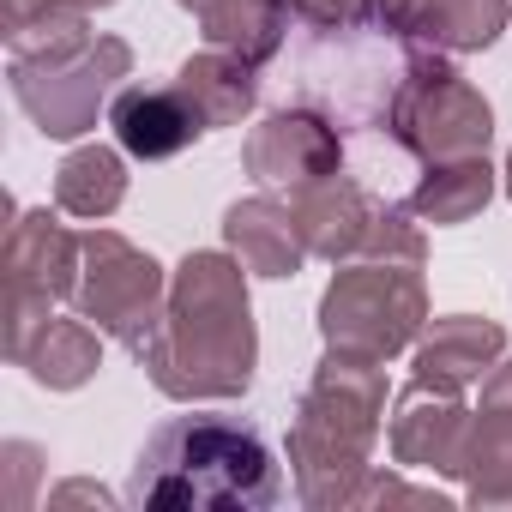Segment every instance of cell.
Listing matches in <instances>:
<instances>
[{"label":"cell","instance_id":"obj_24","mask_svg":"<svg viewBox=\"0 0 512 512\" xmlns=\"http://www.w3.org/2000/svg\"><path fill=\"white\" fill-rule=\"evenodd\" d=\"M296 25H356L374 19V0H290Z\"/></svg>","mask_w":512,"mask_h":512},{"label":"cell","instance_id":"obj_1","mask_svg":"<svg viewBox=\"0 0 512 512\" xmlns=\"http://www.w3.org/2000/svg\"><path fill=\"white\" fill-rule=\"evenodd\" d=\"M247 266L235 253L193 247L169 272V302L139 350L151 386L175 404H223L241 398L260 368V332H253V302H247Z\"/></svg>","mask_w":512,"mask_h":512},{"label":"cell","instance_id":"obj_10","mask_svg":"<svg viewBox=\"0 0 512 512\" xmlns=\"http://www.w3.org/2000/svg\"><path fill=\"white\" fill-rule=\"evenodd\" d=\"M344 151H350V145H344V133H338L326 115H314V109H302V103H278L266 121L247 127V139H241V169L253 175V187L296 199V193L332 181V175L344 169Z\"/></svg>","mask_w":512,"mask_h":512},{"label":"cell","instance_id":"obj_21","mask_svg":"<svg viewBox=\"0 0 512 512\" xmlns=\"http://www.w3.org/2000/svg\"><path fill=\"white\" fill-rule=\"evenodd\" d=\"M121 199H127V151L121 145H79L55 169V205L67 217L103 223L121 211Z\"/></svg>","mask_w":512,"mask_h":512},{"label":"cell","instance_id":"obj_22","mask_svg":"<svg viewBox=\"0 0 512 512\" xmlns=\"http://www.w3.org/2000/svg\"><path fill=\"white\" fill-rule=\"evenodd\" d=\"M91 37V7L79 0H7V61L67 55Z\"/></svg>","mask_w":512,"mask_h":512},{"label":"cell","instance_id":"obj_16","mask_svg":"<svg viewBox=\"0 0 512 512\" xmlns=\"http://www.w3.org/2000/svg\"><path fill=\"white\" fill-rule=\"evenodd\" d=\"M7 362L13 368H25L37 386H49V392H79L85 380H97V368H103V332L79 314V320H67V314H43V320H25V326H13L7 332Z\"/></svg>","mask_w":512,"mask_h":512},{"label":"cell","instance_id":"obj_19","mask_svg":"<svg viewBox=\"0 0 512 512\" xmlns=\"http://www.w3.org/2000/svg\"><path fill=\"white\" fill-rule=\"evenodd\" d=\"M494 187H500V169L488 163V151H476V157H446V163H422L416 181H410V193H404V211H410L416 223L458 229V223H470V217L488 211Z\"/></svg>","mask_w":512,"mask_h":512},{"label":"cell","instance_id":"obj_13","mask_svg":"<svg viewBox=\"0 0 512 512\" xmlns=\"http://www.w3.org/2000/svg\"><path fill=\"white\" fill-rule=\"evenodd\" d=\"M109 127H115V145L139 163L181 157L211 133L205 115L193 109V97L175 79L169 85H121V97L109 103Z\"/></svg>","mask_w":512,"mask_h":512},{"label":"cell","instance_id":"obj_14","mask_svg":"<svg viewBox=\"0 0 512 512\" xmlns=\"http://www.w3.org/2000/svg\"><path fill=\"white\" fill-rule=\"evenodd\" d=\"M374 25L440 55H476L512 25V0H374Z\"/></svg>","mask_w":512,"mask_h":512},{"label":"cell","instance_id":"obj_15","mask_svg":"<svg viewBox=\"0 0 512 512\" xmlns=\"http://www.w3.org/2000/svg\"><path fill=\"white\" fill-rule=\"evenodd\" d=\"M223 247L235 253V260L253 272V278H272V284H284V278H296L314 253H308V235H302V223H296V205L284 199V193H253V199H235L229 211H223Z\"/></svg>","mask_w":512,"mask_h":512},{"label":"cell","instance_id":"obj_25","mask_svg":"<svg viewBox=\"0 0 512 512\" xmlns=\"http://www.w3.org/2000/svg\"><path fill=\"white\" fill-rule=\"evenodd\" d=\"M0 458H7V470H13V488H7V506H31V476H37V464H43V452H37L31 440H7V446H0Z\"/></svg>","mask_w":512,"mask_h":512},{"label":"cell","instance_id":"obj_5","mask_svg":"<svg viewBox=\"0 0 512 512\" xmlns=\"http://www.w3.org/2000/svg\"><path fill=\"white\" fill-rule=\"evenodd\" d=\"M428 326V284L422 266L404 260H344L320 296V338L338 356L392 362L416 350Z\"/></svg>","mask_w":512,"mask_h":512},{"label":"cell","instance_id":"obj_12","mask_svg":"<svg viewBox=\"0 0 512 512\" xmlns=\"http://www.w3.org/2000/svg\"><path fill=\"white\" fill-rule=\"evenodd\" d=\"M290 205H296V223H302V235H308V253H314V260L344 266V260H362V253L374 247L380 217H386L392 199L374 193L362 175H344V169H338L332 181L296 193Z\"/></svg>","mask_w":512,"mask_h":512},{"label":"cell","instance_id":"obj_28","mask_svg":"<svg viewBox=\"0 0 512 512\" xmlns=\"http://www.w3.org/2000/svg\"><path fill=\"white\" fill-rule=\"evenodd\" d=\"M500 187H506V199H512V151H506V163H500Z\"/></svg>","mask_w":512,"mask_h":512},{"label":"cell","instance_id":"obj_4","mask_svg":"<svg viewBox=\"0 0 512 512\" xmlns=\"http://www.w3.org/2000/svg\"><path fill=\"white\" fill-rule=\"evenodd\" d=\"M380 428H386V362L326 350V362L314 368V380L296 404V422H290L296 500L314 512L362 506Z\"/></svg>","mask_w":512,"mask_h":512},{"label":"cell","instance_id":"obj_27","mask_svg":"<svg viewBox=\"0 0 512 512\" xmlns=\"http://www.w3.org/2000/svg\"><path fill=\"white\" fill-rule=\"evenodd\" d=\"M482 410H512V356H500L482 380Z\"/></svg>","mask_w":512,"mask_h":512},{"label":"cell","instance_id":"obj_7","mask_svg":"<svg viewBox=\"0 0 512 512\" xmlns=\"http://www.w3.org/2000/svg\"><path fill=\"white\" fill-rule=\"evenodd\" d=\"M133 73V49L121 37H91L67 55H37V61H7L13 103L31 115L43 139H85L97 115L121 97V79Z\"/></svg>","mask_w":512,"mask_h":512},{"label":"cell","instance_id":"obj_9","mask_svg":"<svg viewBox=\"0 0 512 512\" xmlns=\"http://www.w3.org/2000/svg\"><path fill=\"white\" fill-rule=\"evenodd\" d=\"M79 253L85 235H73L55 211H19L7 223V247H0V272H7V332L25 320L55 314L79 290Z\"/></svg>","mask_w":512,"mask_h":512},{"label":"cell","instance_id":"obj_20","mask_svg":"<svg viewBox=\"0 0 512 512\" xmlns=\"http://www.w3.org/2000/svg\"><path fill=\"white\" fill-rule=\"evenodd\" d=\"M175 85L193 97V109L205 115V127H241L247 109L260 103V67L247 55H229V49H199L181 61Z\"/></svg>","mask_w":512,"mask_h":512},{"label":"cell","instance_id":"obj_8","mask_svg":"<svg viewBox=\"0 0 512 512\" xmlns=\"http://www.w3.org/2000/svg\"><path fill=\"white\" fill-rule=\"evenodd\" d=\"M79 314L115 338L127 356H139L163 320L169 302V272L151 260L145 247H133L121 229H85V253H79V290H73Z\"/></svg>","mask_w":512,"mask_h":512},{"label":"cell","instance_id":"obj_3","mask_svg":"<svg viewBox=\"0 0 512 512\" xmlns=\"http://www.w3.org/2000/svg\"><path fill=\"white\" fill-rule=\"evenodd\" d=\"M416 49L422 43H410L374 19L302 25L284 43V103L326 115L344 133V145L398 157L386 127H392V103H398V85H404Z\"/></svg>","mask_w":512,"mask_h":512},{"label":"cell","instance_id":"obj_11","mask_svg":"<svg viewBox=\"0 0 512 512\" xmlns=\"http://www.w3.org/2000/svg\"><path fill=\"white\" fill-rule=\"evenodd\" d=\"M470 422L476 410H464V398L452 386H428L410 380L392 398V422H386V446L398 458V470H428V476H464V446H470Z\"/></svg>","mask_w":512,"mask_h":512},{"label":"cell","instance_id":"obj_29","mask_svg":"<svg viewBox=\"0 0 512 512\" xmlns=\"http://www.w3.org/2000/svg\"><path fill=\"white\" fill-rule=\"evenodd\" d=\"M79 7H91V13H97V7H115V0H79Z\"/></svg>","mask_w":512,"mask_h":512},{"label":"cell","instance_id":"obj_18","mask_svg":"<svg viewBox=\"0 0 512 512\" xmlns=\"http://www.w3.org/2000/svg\"><path fill=\"white\" fill-rule=\"evenodd\" d=\"M175 7H187L199 19L211 49L247 55L253 67H272L290 43V25H296L290 0H175Z\"/></svg>","mask_w":512,"mask_h":512},{"label":"cell","instance_id":"obj_2","mask_svg":"<svg viewBox=\"0 0 512 512\" xmlns=\"http://www.w3.org/2000/svg\"><path fill=\"white\" fill-rule=\"evenodd\" d=\"M127 500L145 512H266L284 500V470L260 422L199 410L145 434Z\"/></svg>","mask_w":512,"mask_h":512},{"label":"cell","instance_id":"obj_26","mask_svg":"<svg viewBox=\"0 0 512 512\" xmlns=\"http://www.w3.org/2000/svg\"><path fill=\"white\" fill-rule=\"evenodd\" d=\"M115 506L121 494H109L103 482H85V476H73V482H61V488H49V506Z\"/></svg>","mask_w":512,"mask_h":512},{"label":"cell","instance_id":"obj_23","mask_svg":"<svg viewBox=\"0 0 512 512\" xmlns=\"http://www.w3.org/2000/svg\"><path fill=\"white\" fill-rule=\"evenodd\" d=\"M464 500L512 512V410H476L470 446H464Z\"/></svg>","mask_w":512,"mask_h":512},{"label":"cell","instance_id":"obj_6","mask_svg":"<svg viewBox=\"0 0 512 512\" xmlns=\"http://www.w3.org/2000/svg\"><path fill=\"white\" fill-rule=\"evenodd\" d=\"M386 139L416 169L422 163H446V157H476L494 139V109L440 49H416L410 73L398 85Z\"/></svg>","mask_w":512,"mask_h":512},{"label":"cell","instance_id":"obj_17","mask_svg":"<svg viewBox=\"0 0 512 512\" xmlns=\"http://www.w3.org/2000/svg\"><path fill=\"white\" fill-rule=\"evenodd\" d=\"M500 356H506V326H500V320H488V314H440V320L422 326L410 368H416V380H428V386L464 392V386L488 380V368H494Z\"/></svg>","mask_w":512,"mask_h":512}]
</instances>
